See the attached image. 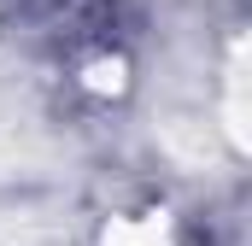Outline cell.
I'll return each mask as SVG.
<instances>
[{"label": "cell", "mask_w": 252, "mask_h": 246, "mask_svg": "<svg viewBox=\"0 0 252 246\" xmlns=\"http://www.w3.org/2000/svg\"><path fill=\"white\" fill-rule=\"evenodd\" d=\"M106 246H170V223L158 211H141V217H112Z\"/></svg>", "instance_id": "6da1fadb"}]
</instances>
